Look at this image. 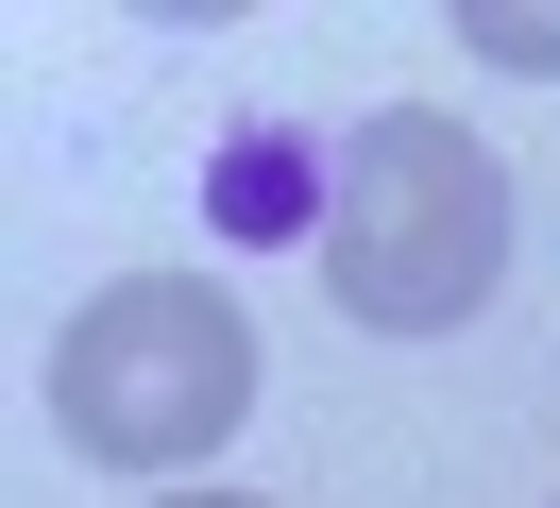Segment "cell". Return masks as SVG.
Returning a JSON list of instances; mask_svg holds the SVG:
<instances>
[{"instance_id":"obj_2","label":"cell","mask_w":560,"mask_h":508,"mask_svg":"<svg viewBox=\"0 0 560 508\" xmlns=\"http://www.w3.org/2000/svg\"><path fill=\"white\" fill-rule=\"evenodd\" d=\"M255 406V322L205 288V271H119L69 339H51V424L119 474H171V458H221Z\"/></svg>"},{"instance_id":"obj_4","label":"cell","mask_w":560,"mask_h":508,"mask_svg":"<svg viewBox=\"0 0 560 508\" xmlns=\"http://www.w3.org/2000/svg\"><path fill=\"white\" fill-rule=\"evenodd\" d=\"M171 508H255V492H171Z\"/></svg>"},{"instance_id":"obj_3","label":"cell","mask_w":560,"mask_h":508,"mask_svg":"<svg viewBox=\"0 0 560 508\" xmlns=\"http://www.w3.org/2000/svg\"><path fill=\"white\" fill-rule=\"evenodd\" d=\"M458 34H476V51H510V68H560V17H510V0H458Z\"/></svg>"},{"instance_id":"obj_1","label":"cell","mask_w":560,"mask_h":508,"mask_svg":"<svg viewBox=\"0 0 560 508\" xmlns=\"http://www.w3.org/2000/svg\"><path fill=\"white\" fill-rule=\"evenodd\" d=\"M510 271V169L442 119V102H390L340 135V203H323V288L374 339H442L492 305Z\"/></svg>"}]
</instances>
